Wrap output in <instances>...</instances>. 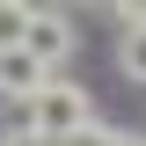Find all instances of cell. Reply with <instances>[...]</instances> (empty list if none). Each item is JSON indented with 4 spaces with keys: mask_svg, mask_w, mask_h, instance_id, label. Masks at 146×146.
<instances>
[{
    "mask_svg": "<svg viewBox=\"0 0 146 146\" xmlns=\"http://www.w3.org/2000/svg\"><path fill=\"white\" fill-rule=\"evenodd\" d=\"M88 117H95V110H88V88H73V80H58V73H51L36 95L15 102V124L36 131V139H66V131H80Z\"/></svg>",
    "mask_w": 146,
    "mask_h": 146,
    "instance_id": "obj_1",
    "label": "cell"
},
{
    "mask_svg": "<svg viewBox=\"0 0 146 146\" xmlns=\"http://www.w3.org/2000/svg\"><path fill=\"white\" fill-rule=\"evenodd\" d=\"M0 146H51V139H36V131H22V124H7V139Z\"/></svg>",
    "mask_w": 146,
    "mask_h": 146,
    "instance_id": "obj_8",
    "label": "cell"
},
{
    "mask_svg": "<svg viewBox=\"0 0 146 146\" xmlns=\"http://www.w3.org/2000/svg\"><path fill=\"white\" fill-rule=\"evenodd\" d=\"M110 7H117V22H124V29H139V22H146V0H110Z\"/></svg>",
    "mask_w": 146,
    "mask_h": 146,
    "instance_id": "obj_7",
    "label": "cell"
},
{
    "mask_svg": "<svg viewBox=\"0 0 146 146\" xmlns=\"http://www.w3.org/2000/svg\"><path fill=\"white\" fill-rule=\"evenodd\" d=\"M22 29H29V7L7 0V7H0V44H22Z\"/></svg>",
    "mask_w": 146,
    "mask_h": 146,
    "instance_id": "obj_6",
    "label": "cell"
},
{
    "mask_svg": "<svg viewBox=\"0 0 146 146\" xmlns=\"http://www.w3.org/2000/svg\"><path fill=\"white\" fill-rule=\"evenodd\" d=\"M44 80H51V66H36V58L22 51V44H0V95H7V102H22V95H36Z\"/></svg>",
    "mask_w": 146,
    "mask_h": 146,
    "instance_id": "obj_2",
    "label": "cell"
},
{
    "mask_svg": "<svg viewBox=\"0 0 146 146\" xmlns=\"http://www.w3.org/2000/svg\"><path fill=\"white\" fill-rule=\"evenodd\" d=\"M22 51H29L36 66H58V58L73 51V29L51 15V7H44V15H29V29H22Z\"/></svg>",
    "mask_w": 146,
    "mask_h": 146,
    "instance_id": "obj_3",
    "label": "cell"
},
{
    "mask_svg": "<svg viewBox=\"0 0 146 146\" xmlns=\"http://www.w3.org/2000/svg\"><path fill=\"white\" fill-rule=\"evenodd\" d=\"M0 7H7V0H0Z\"/></svg>",
    "mask_w": 146,
    "mask_h": 146,
    "instance_id": "obj_9",
    "label": "cell"
},
{
    "mask_svg": "<svg viewBox=\"0 0 146 146\" xmlns=\"http://www.w3.org/2000/svg\"><path fill=\"white\" fill-rule=\"evenodd\" d=\"M117 66H124L131 80H146V22H139V29H124V44H117Z\"/></svg>",
    "mask_w": 146,
    "mask_h": 146,
    "instance_id": "obj_4",
    "label": "cell"
},
{
    "mask_svg": "<svg viewBox=\"0 0 146 146\" xmlns=\"http://www.w3.org/2000/svg\"><path fill=\"white\" fill-rule=\"evenodd\" d=\"M51 146H117V131H110V124H95V117H88L80 131H66V139H51Z\"/></svg>",
    "mask_w": 146,
    "mask_h": 146,
    "instance_id": "obj_5",
    "label": "cell"
}]
</instances>
